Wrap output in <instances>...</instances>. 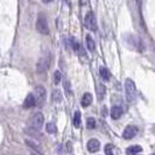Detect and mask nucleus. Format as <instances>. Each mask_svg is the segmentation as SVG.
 I'll use <instances>...</instances> for the list:
<instances>
[{
    "label": "nucleus",
    "instance_id": "nucleus-10",
    "mask_svg": "<svg viewBox=\"0 0 155 155\" xmlns=\"http://www.w3.org/2000/svg\"><path fill=\"white\" fill-rule=\"evenodd\" d=\"M35 104H36V101H35V98H34V96H33V93H29L27 97H26V99L23 101V109H31V107H34L35 106Z\"/></svg>",
    "mask_w": 155,
    "mask_h": 155
},
{
    "label": "nucleus",
    "instance_id": "nucleus-12",
    "mask_svg": "<svg viewBox=\"0 0 155 155\" xmlns=\"http://www.w3.org/2000/svg\"><path fill=\"white\" fill-rule=\"evenodd\" d=\"M25 143L28 146V147H31L33 150H34V153H40L41 154V147H40L39 145L35 142V141H33V140H29V139H26L25 140Z\"/></svg>",
    "mask_w": 155,
    "mask_h": 155
},
{
    "label": "nucleus",
    "instance_id": "nucleus-30",
    "mask_svg": "<svg viewBox=\"0 0 155 155\" xmlns=\"http://www.w3.org/2000/svg\"><path fill=\"white\" fill-rule=\"evenodd\" d=\"M152 155H155V154H152Z\"/></svg>",
    "mask_w": 155,
    "mask_h": 155
},
{
    "label": "nucleus",
    "instance_id": "nucleus-4",
    "mask_svg": "<svg viewBox=\"0 0 155 155\" xmlns=\"http://www.w3.org/2000/svg\"><path fill=\"white\" fill-rule=\"evenodd\" d=\"M43 123H45V118H43V114L41 112H36L34 113L33 117L29 120V126L34 131H40L43 126Z\"/></svg>",
    "mask_w": 155,
    "mask_h": 155
},
{
    "label": "nucleus",
    "instance_id": "nucleus-22",
    "mask_svg": "<svg viewBox=\"0 0 155 155\" xmlns=\"http://www.w3.org/2000/svg\"><path fill=\"white\" fill-rule=\"evenodd\" d=\"M70 43H71V47H72V49H74L75 51H78V50L81 49V46L78 45V42L76 41L75 38H71V39H70Z\"/></svg>",
    "mask_w": 155,
    "mask_h": 155
},
{
    "label": "nucleus",
    "instance_id": "nucleus-18",
    "mask_svg": "<svg viewBox=\"0 0 155 155\" xmlns=\"http://www.w3.org/2000/svg\"><path fill=\"white\" fill-rule=\"evenodd\" d=\"M86 46H87V49L90 50V51H94V49H96V43H94V41L93 39L91 38V35H86Z\"/></svg>",
    "mask_w": 155,
    "mask_h": 155
},
{
    "label": "nucleus",
    "instance_id": "nucleus-19",
    "mask_svg": "<svg viewBox=\"0 0 155 155\" xmlns=\"http://www.w3.org/2000/svg\"><path fill=\"white\" fill-rule=\"evenodd\" d=\"M72 123H74V126H75L76 128H78V127L81 126V112H79V111H76V112H75Z\"/></svg>",
    "mask_w": 155,
    "mask_h": 155
},
{
    "label": "nucleus",
    "instance_id": "nucleus-20",
    "mask_svg": "<svg viewBox=\"0 0 155 155\" xmlns=\"http://www.w3.org/2000/svg\"><path fill=\"white\" fill-rule=\"evenodd\" d=\"M46 131L49 134H54V133L57 132V128H56V125L54 123H48L46 125Z\"/></svg>",
    "mask_w": 155,
    "mask_h": 155
},
{
    "label": "nucleus",
    "instance_id": "nucleus-9",
    "mask_svg": "<svg viewBox=\"0 0 155 155\" xmlns=\"http://www.w3.org/2000/svg\"><path fill=\"white\" fill-rule=\"evenodd\" d=\"M86 147H87V150H89V152L96 153V152H98L99 148H101V142H99L97 139H90L89 141H87Z\"/></svg>",
    "mask_w": 155,
    "mask_h": 155
},
{
    "label": "nucleus",
    "instance_id": "nucleus-26",
    "mask_svg": "<svg viewBox=\"0 0 155 155\" xmlns=\"http://www.w3.org/2000/svg\"><path fill=\"white\" fill-rule=\"evenodd\" d=\"M67 147H68V150H69V152H71V142H70V141H68Z\"/></svg>",
    "mask_w": 155,
    "mask_h": 155
},
{
    "label": "nucleus",
    "instance_id": "nucleus-13",
    "mask_svg": "<svg viewBox=\"0 0 155 155\" xmlns=\"http://www.w3.org/2000/svg\"><path fill=\"white\" fill-rule=\"evenodd\" d=\"M142 152V147L139 146V145H134V146H131L126 149V154L127 155H137Z\"/></svg>",
    "mask_w": 155,
    "mask_h": 155
},
{
    "label": "nucleus",
    "instance_id": "nucleus-15",
    "mask_svg": "<svg viewBox=\"0 0 155 155\" xmlns=\"http://www.w3.org/2000/svg\"><path fill=\"white\" fill-rule=\"evenodd\" d=\"M96 91H97V94H98L99 101L104 99V97H105V94H106V87H105V85H104V84H98V85H97V89H96Z\"/></svg>",
    "mask_w": 155,
    "mask_h": 155
},
{
    "label": "nucleus",
    "instance_id": "nucleus-16",
    "mask_svg": "<svg viewBox=\"0 0 155 155\" xmlns=\"http://www.w3.org/2000/svg\"><path fill=\"white\" fill-rule=\"evenodd\" d=\"M99 74H101V78L104 79V81H110L111 79V72L109 71L107 68H105V67H101V69H99Z\"/></svg>",
    "mask_w": 155,
    "mask_h": 155
},
{
    "label": "nucleus",
    "instance_id": "nucleus-17",
    "mask_svg": "<svg viewBox=\"0 0 155 155\" xmlns=\"http://www.w3.org/2000/svg\"><path fill=\"white\" fill-rule=\"evenodd\" d=\"M62 92L60 91V90H57V89H55L54 91L51 92V99H53V101H55V103H60V101H62Z\"/></svg>",
    "mask_w": 155,
    "mask_h": 155
},
{
    "label": "nucleus",
    "instance_id": "nucleus-23",
    "mask_svg": "<svg viewBox=\"0 0 155 155\" xmlns=\"http://www.w3.org/2000/svg\"><path fill=\"white\" fill-rule=\"evenodd\" d=\"M61 77H62L61 72H60L58 70H55V72H54V79H53L55 84H58V83L61 82Z\"/></svg>",
    "mask_w": 155,
    "mask_h": 155
},
{
    "label": "nucleus",
    "instance_id": "nucleus-14",
    "mask_svg": "<svg viewBox=\"0 0 155 155\" xmlns=\"http://www.w3.org/2000/svg\"><path fill=\"white\" fill-rule=\"evenodd\" d=\"M92 103V94L91 93H84L83 94V98L81 101V104L83 107H87L89 105H91Z\"/></svg>",
    "mask_w": 155,
    "mask_h": 155
},
{
    "label": "nucleus",
    "instance_id": "nucleus-25",
    "mask_svg": "<svg viewBox=\"0 0 155 155\" xmlns=\"http://www.w3.org/2000/svg\"><path fill=\"white\" fill-rule=\"evenodd\" d=\"M64 90H65V92L67 94H71V86H70V82L69 81H65L64 82Z\"/></svg>",
    "mask_w": 155,
    "mask_h": 155
},
{
    "label": "nucleus",
    "instance_id": "nucleus-5",
    "mask_svg": "<svg viewBox=\"0 0 155 155\" xmlns=\"http://www.w3.org/2000/svg\"><path fill=\"white\" fill-rule=\"evenodd\" d=\"M84 26L89 31H97V21H96V16L93 14V12H87L86 13L85 18H84Z\"/></svg>",
    "mask_w": 155,
    "mask_h": 155
},
{
    "label": "nucleus",
    "instance_id": "nucleus-11",
    "mask_svg": "<svg viewBox=\"0 0 155 155\" xmlns=\"http://www.w3.org/2000/svg\"><path fill=\"white\" fill-rule=\"evenodd\" d=\"M110 116H111V118H112L113 120H118L120 117L123 116V109H121L120 106H118V105L113 106V107L111 109V111H110Z\"/></svg>",
    "mask_w": 155,
    "mask_h": 155
},
{
    "label": "nucleus",
    "instance_id": "nucleus-2",
    "mask_svg": "<svg viewBox=\"0 0 155 155\" xmlns=\"http://www.w3.org/2000/svg\"><path fill=\"white\" fill-rule=\"evenodd\" d=\"M49 65H50V54L49 51L46 50L43 55L41 56L38 61V64H36V72L38 74H43L46 72L47 70L49 69Z\"/></svg>",
    "mask_w": 155,
    "mask_h": 155
},
{
    "label": "nucleus",
    "instance_id": "nucleus-24",
    "mask_svg": "<svg viewBox=\"0 0 155 155\" xmlns=\"http://www.w3.org/2000/svg\"><path fill=\"white\" fill-rule=\"evenodd\" d=\"M105 155H114L113 154V148L110 143H107L105 146Z\"/></svg>",
    "mask_w": 155,
    "mask_h": 155
},
{
    "label": "nucleus",
    "instance_id": "nucleus-28",
    "mask_svg": "<svg viewBox=\"0 0 155 155\" xmlns=\"http://www.w3.org/2000/svg\"><path fill=\"white\" fill-rule=\"evenodd\" d=\"M141 1H142V0H137V2H138V5H141Z\"/></svg>",
    "mask_w": 155,
    "mask_h": 155
},
{
    "label": "nucleus",
    "instance_id": "nucleus-3",
    "mask_svg": "<svg viewBox=\"0 0 155 155\" xmlns=\"http://www.w3.org/2000/svg\"><path fill=\"white\" fill-rule=\"evenodd\" d=\"M36 29H38V31H39L40 34H43V35H48V34H49L48 21H47V18L43 13H39V15H38Z\"/></svg>",
    "mask_w": 155,
    "mask_h": 155
},
{
    "label": "nucleus",
    "instance_id": "nucleus-8",
    "mask_svg": "<svg viewBox=\"0 0 155 155\" xmlns=\"http://www.w3.org/2000/svg\"><path fill=\"white\" fill-rule=\"evenodd\" d=\"M139 132V130H138V127L137 126H134V125H130V126H127L126 128L124 130V133H123V138L126 140H131L133 139L137 134Z\"/></svg>",
    "mask_w": 155,
    "mask_h": 155
},
{
    "label": "nucleus",
    "instance_id": "nucleus-7",
    "mask_svg": "<svg viewBox=\"0 0 155 155\" xmlns=\"http://www.w3.org/2000/svg\"><path fill=\"white\" fill-rule=\"evenodd\" d=\"M34 98H35V101L39 103V104H42L45 99H46V89L43 86L38 85L34 90V93H33Z\"/></svg>",
    "mask_w": 155,
    "mask_h": 155
},
{
    "label": "nucleus",
    "instance_id": "nucleus-1",
    "mask_svg": "<svg viewBox=\"0 0 155 155\" xmlns=\"http://www.w3.org/2000/svg\"><path fill=\"white\" fill-rule=\"evenodd\" d=\"M125 93H126V99L128 103H134L138 98L137 86L134 84V82L130 78L125 81Z\"/></svg>",
    "mask_w": 155,
    "mask_h": 155
},
{
    "label": "nucleus",
    "instance_id": "nucleus-29",
    "mask_svg": "<svg viewBox=\"0 0 155 155\" xmlns=\"http://www.w3.org/2000/svg\"><path fill=\"white\" fill-rule=\"evenodd\" d=\"M64 1H65V2H67V4H69V0H64Z\"/></svg>",
    "mask_w": 155,
    "mask_h": 155
},
{
    "label": "nucleus",
    "instance_id": "nucleus-27",
    "mask_svg": "<svg viewBox=\"0 0 155 155\" xmlns=\"http://www.w3.org/2000/svg\"><path fill=\"white\" fill-rule=\"evenodd\" d=\"M45 4H47V2H50V1H53V0H42Z\"/></svg>",
    "mask_w": 155,
    "mask_h": 155
},
{
    "label": "nucleus",
    "instance_id": "nucleus-6",
    "mask_svg": "<svg viewBox=\"0 0 155 155\" xmlns=\"http://www.w3.org/2000/svg\"><path fill=\"white\" fill-rule=\"evenodd\" d=\"M130 45L132 47H134L137 50H140V51H142L143 49H145V45H143V42H142V40L140 39L139 36H137V35H133V34H130L128 35V39L126 40Z\"/></svg>",
    "mask_w": 155,
    "mask_h": 155
},
{
    "label": "nucleus",
    "instance_id": "nucleus-21",
    "mask_svg": "<svg viewBox=\"0 0 155 155\" xmlns=\"http://www.w3.org/2000/svg\"><path fill=\"white\" fill-rule=\"evenodd\" d=\"M86 127H87L89 130L96 128V119H93V118H87V120H86Z\"/></svg>",
    "mask_w": 155,
    "mask_h": 155
}]
</instances>
